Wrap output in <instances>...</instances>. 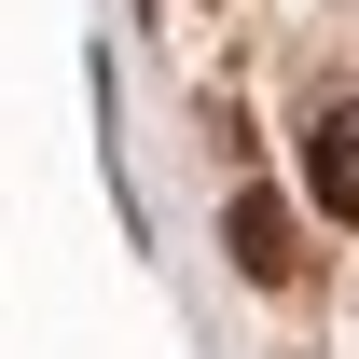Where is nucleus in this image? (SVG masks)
<instances>
[{"label":"nucleus","instance_id":"obj_1","mask_svg":"<svg viewBox=\"0 0 359 359\" xmlns=\"http://www.w3.org/2000/svg\"><path fill=\"white\" fill-rule=\"evenodd\" d=\"M222 249H235L249 290H304V222H290L276 194H235V208H222Z\"/></svg>","mask_w":359,"mask_h":359},{"label":"nucleus","instance_id":"obj_2","mask_svg":"<svg viewBox=\"0 0 359 359\" xmlns=\"http://www.w3.org/2000/svg\"><path fill=\"white\" fill-rule=\"evenodd\" d=\"M304 194L332 208V222H359V97H332L304 125Z\"/></svg>","mask_w":359,"mask_h":359}]
</instances>
